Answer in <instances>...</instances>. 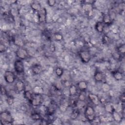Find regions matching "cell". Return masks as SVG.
Returning a JSON list of instances; mask_svg holds the SVG:
<instances>
[{"label":"cell","instance_id":"d6a6232c","mask_svg":"<svg viewBox=\"0 0 125 125\" xmlns=\"http://www.w3.org/2000/svg\"><path fill=\"white\" fill-rule=\"evenodd\" d=\"M46 3L50 7L54 6L56 4V0H49L46 1Z\"/></svg>","mask_w":125,"mask_h":125},{"label":"cell","instance_id":"4fadbf2b","mask_svg":"<svg viewBox=\"0 0 125 125\" xmlns=\"http://www.w3.org/2000/svg\"><path fill=\"white\" fill-rule=\"evenodd\" d=\"M113 78L116 81H121L123 79V73L119 70H115L113 71L112 73Z\"/></svg>","mask_w":125,"mask_h":125},{"label":"cell","instance_id":"7a4b0ae2","mask_svg":"<svg viewBox=\"0 0 125 125\" xmlns=\"http://www.w3.org/2000/svg\"><path fill=\"white\" fill-rule=\"evenodd\" d=\"M84 114L85 118L89 122H93L95 119V111L93 107L91 105L86 106L84 109Z\"/></svg>","mask_w":125,"mask_h":125},{"label":"cell","instance_id":"ac0fdd59","mask_svg":"<svg viewBox=\"0 0 125 125\" xmlns=\"http://www.w3.org/2000/svg\"><path fill=\"white\" fill-rule=\"evenodd\" d=\"M34 92L33 90H26L24 91V98L28 100L29 102L31 101V100H32L33 95L34 94Z\"/></svg>","mask_w":125,"mask_h":125},{"label":"cell","instance_id":"d4e9b609","mask_svg":"<svg viewBox=\"0 0 125 125\" xmlns=\"http://www.w3.org/2000/svg\"><path fill=\"white\" fill-rule=\"evenodd\" d=\"M78 99L81 102H84L86 100L85 91H81L80 93L78 95Z\"/></svg>","mask_w":125,"mask_h":125},{"label":"cell","instance_id":"f1b7e54d","mask_svg":"<svg viewBox=\"0 0 125 125\" xmlns=\"http://www.w3.org/2000/svg\"><path fill=\"white\" fill-rule=\"evenodd\" d=\"M33 91L35 93L37 94H42L43 92L42 88L39 86H36L34 87Z\"/></svg>","mask_w":125,"mask_h":125},{"label":"cell","instance_id":"603a6c76","mask_svg":"<svg viewBox=\"0 0 125 125\" xmlns=\"http://www.w3.org/2000/svg\"><path fill=\"white\" fill-rule=\"evenodd\" d=\"M31 7L33 10L36 11L37 12H38L39 10H40L42 8L41 4L37 2H34L32 3L31 4Z\"/></svg>","mask_w":125,"mask_h":125},{"label":"cell","instance_id":"8992f818","mask_svg":"<svg viewBox=\"0 0 125 125\" xmlns=\"http://www.w3.org/2000/svg\"><path fill=\"white\" fill-rule=\"evenodd\" d=\"M14 67L15 71L18 74H22L24 71V66L21 60H16L14 63Z\"/></svg>","mask_w":125,"mask_h":125},{"label":"cell","instance_id":"5bb4252c","mask_svg":"<svg viewBox=\"0 0 125 125\" xmlns=\"http://www.w3.org/2000/svg\"><path fill=\"white\" fill-rule=\"evenodd\" d=\"M95 29L99 33H103L104 29V24L102 21H98L95 26Z\"/></svg>","mask_w":125,"mask_h":125},{"label":"cell","instance_id":"f546056e","mask_svg":"<svg viewBox=\"0 0 125 125\" xmlns=\"http://www.w3.org/2000/svg\"><path fill=\"white\" fill-rule=\"evenodd\" d=\"M110 42V38L109 37L106 35H104L102 37V42H103V43L106 44L109 43Z\"/></svg>","mask_w":125,"mask_h":125},{"label":"cell","instance_id":"4316f807","mask_svg":"<svg viewBox=\"0 0 125 125\" xmlns=\"http://www.w3.org/2000/svg\"><path fill=\"white\" fill-rule=\"evenodd\" d=\"M31 118L34 121H39L41 119V116L38 113H32L31 115Z\"/></svg>","mask_w":125,"mask_h":125},{"label":"cell","instance_id":"ffe728a7","mask_svg":"<svg viewBox=\"0 0 125 125\" xmlns=\"http://www.w3.org/2000/svg\"><path fill=\"white\" fill-rule=\"evenodd\" d=\"M80 112L79 109H73V110L72 111L71 115H70V118L72 120H76L80 115Z\"/></svg>","mask_w":125,"mask_h":125},{"label":"cell","instance_id":"9a60e30c","mask_svg":"<svg viewBox=\"0 0 125 125\" xmlns=\"http://www.w3.org/2000/svg\"><path fill=\"white\" fill-rule=\"evenodd\" d=\"M111 114L115 121L117 122H120L122 120V116L118 111L114 110Z\"/></svg>","mask_w":125,"mask_h":125},{"label":"cell","instance_id":"484cf974","mask_svg":"<svg viewBox=\"0 0 125 125\" xmlns=\"http://www.w3.org/2000/svg\"><path fill=\"white\" fill-rule=\"evenodd\" d=\"M55 74L58 77H61L63 74V69L61 67H57L55 69Z\"/></svg>","mask_w":125,"mask_h":125},{"label":"cell","instance_id":"5b68a950","mask_svg":"<svg viewBox=\"0 0 125 125\" xmlns=\"http://www.w3.org/2000/svg\"><path fill=\"white\" fill-rule=\"evenodd\" d=\"M3 76L5 82L9 84L13 83L16 79V76L15 73L10 70L6 71L4 72Z\"/></svg>","mask_w":125,"mask_h":125},{"label":"cell","instance_id":"e575fe53","mask_svg":"<svg viewBox=\"0 0 125 125\" xmlns=\"http://www.w3.org/2000/svg\"><path fill=\"white\" fill-rule=\"evenodd\" d=\"M0 91H1V94L3 95H5L7 94V91L6 90V89L5 88V87L4 86H3L2 85H1L0 87Z\"/></svg>","mask_w":125,"mask_h":125},{"label":"cell","instance_id":"cb8c5ba5","mask_svg":"<svg viewBox=\"0 0 125 125\" xmlns=\"http://www.w3.org/2000/svg\"><path fill=\"white\" fill-rule=\"evenodd\" d=\"M13 40L14 42L15 43V44L19 46V47H21V46L23 44V42L21 38H20L18 37H15Z\"/></svg>","mask_w":125,"mask_h":125},{"label":"cell","instance_id":"7402d4cb","mask_svg":"<svg viewBox=\"0 0 125 125\" xmlns=\"http://www.w3.org/2000/svg\"><path fill=\"white\" fill-rule=\"evenodd\" d=\"M105 110L106 111V112L111 114L115 110L114 106L110 104H107L105 105Z\"/></svg>","mask_w":125,"mask_h":125},{"label":"cell","instance_id":"52a82bcc","mask_svg":"<svg viewBox=\"0 0 125 125\" xmlns=\"http://www.w3.org/2000/svg\"><path fill=\"white\" fill-rule=\"evenodd\" d=\"M16 56L20 60H24L28 56L27 51L22 47H19L16 51Z\"/></svg>","mask_w":125,"mask_h":125},{"label":"cell","instance_id":"e0dca14e","mask_svg":"<svg viewBox=\"0 0 125 125\" xmlns=\"http://www.w3.org/2000/svg\"><path fill=\"white\" fill-rule=\"evenodd\" d=\"M32 72L33 73V74H34L35 75H38V74H40L42 72V66L40 65L36 64L32 66Z\"/></svg>","mask_w":125,"mask_h":125},{"label":"cell","instance_id":"2e32d148","mask_svg":"<svg viewBox=\"0 0 125 125\" xmlns=\"http://www.w3.org/2000/svg\"><path fill=\"white\" fill-rule=\"evenodd\" d=\"M112 19L109 14H104L103 17V23L105 25H109L112 23Z\"/></svg>","mask_w":125,"mask_h":125},{"label":"cell","instance_id":"d6986e66","mask_svg":"<svg viewBox=\"0 0 125 125\" xmlns=\"http://www.w3.org/2000/svg\"><path fill=\"white\" fill-rule=\"evenodd\" d=\"M69 91L70 95L71 96H75L77 94L78 88H77V86L72 84L69 87Z\"/></svg>","mask_w":125,"mask_h":125},{"label":"cell","instance_id":"1f68e13d","mask_svg":"<svg viewBox=\"0 0 125 125\" xmlns=\"http://www.w3.org/2000/svg\"><path fill=\"white\" fill-rule=\"evenodd\" d=\"M14 99L11 96H8L7 98V103L9 105H11L14 103Z\"/></svg>","mask_w":125,"mask_h":125},{"label":"cell","instance_id":"6da1fadb","mask_svg":"<svg viewBox=\"0 0 125 125\" xmlns=\"http://www.w3.org/2000/svg\"><path fill=\"white\" fill-rule=\"evenodd\" d=\"M14 122L13 118L8 111H3L0 113V123L2 125H11Z\"/></svg>","mask_w":125,"mask_h":125},{"label":"cell","instance_id":"d590c367","mask_svg":"<svg viewBox=\"0 0 125 125\" xmlns=\"http://www.w3.org/2000/svg\"><path fill=\"white\" fill-rule=\"evenodd\" d=\"M119 99L120 100V101L122 103H124L125 101V93H123L122 94H121V95L119 97Z\"/></svg>","mask_w":125,"mask_h":125},{"label":"cell","instance_id":"3957f363","mask_svg":"<svg viewBox=\"0 0 125 125\" xmlns=\"http://www.w3.org/2000/svg\"><path fill=\"white\" fill-rule=\"evenodd\" d=\"M79 57L81 60V61L84 63H87L91 60V54L87 49H83L79 52Z\"/></svg>","mask_w":125,"mask_h":125},{"label":"cell","instance_id":"44dd1931","mask_svg":"<svg viewBox=\"0 0 125 125\" xmlns=\"http://www.w3.org/2000/svg\"><path fill=\"white\" fill-rule=\"evenodd\" d=\"M117 52L120 55H124L125 53V45L124 43L117 47Z\"/></svg>","mask_w":125,"mask_h":125},{"label":"cell","instance_id":"277c9868","mask_svg":"<svg viewBox=\"0 0 125 125\" xmlns=\"http://www.w3.org/2000/svg\"><path fill=\"white\" fill-rule=\"evenodd\" d=\"M43 102V97L42 94L34 93L33 97L30 102L31 104L35 107L41 105Z\"/></svg>","mask_w":125,"mask_h":125},{"label":"cell","instance_id":"836d02e7","mask_svg":"<svg viewBox=\"0 0 125 125\" xmlns=\"http://www.w3.org/2000/svg\"><path fill=\"white\" fill-rule=\"evenodd\" d=\"M109 88H110L109 86L107 83H104L103 84V89L104 90V91L105 92L108 91H109Z\"/></svg>","mask_w":125,"mask_h":125},{"label":"cell","instance_id":"8fae6325","mask_svg":"<svg viewBox=\"0 0 125 125\" xmlns=\"http://www.w3.org/2000/svg\"><path fill=\"white\" fill-rule=\"evenodd\" d=\"M94 79L96 82H102L104 80L103 73L99 70L96 71L94 74Z\"/></svg>","mask_w":125,"mask_h":125},{"label":"cell","instance_id":"83f0119b","mask_svg":"<svg viewBox=\"0 0 125 125\" xmlns=\"http://www.w3.org/2000/svg\"><path fill=\"white\" fill-rule=\"evenodd\" d=\"M53 36H54V39L57 41H61L63 39V36L62 34L58 32L54 33Z\"/></svg>","mask_w":125,"mask_h":125},{"label":"cell","instance_id":"30bf717a","mask_svg":"<svg viewBox=\"0 0 125 125\" xmlns=\"http://www.w3.org/2000/svg\"><path fill=\"white\" fill-rule=\"evenodd\" d=\"M77 87L81 91H86L87 89V83L85 81H81L77 83Z\"/></svg>","mask_w":125,"mask_h":125},{"label":"cell","instance_id":"ba28073f","mask_svg":"<svg viewBox=\"0 0 125 125\" xmlns=\"http://www.w3.org/2000/svg\"><path fill=\"white\" fill-rule=\"evenodd\" d=\"M37 16L38 21L42 23L46 21L47 17V12L45 8H42L37 12Z\"/></svg>","mask_w":125,"mask_h":125},{"label":"cell","instance_id":"9c48e42d","mask_svg":"<svg viewBox=\"0 0 125 125\" xmlns=\"http://www.w3.org/2000/svg\"><path fill=\"white\" fill-rule=\"evenodd\" d=\"M88 98L93 104L95 105L99 104L100 103V99L97 95L93 93H89L88 95Z\"/></svg>","mask_w":125,"mask_h":125},{"label":"cell","instance_id":"7c38bea8","mask_svg":"<svg viewBox=\"0 0 125 125\" xmlns=\"http://www.w3.org/2000/svg\"><path fill=\"white\" fill-rule=\"evenodd\" d=\"M15 88L19 92L23 91L25 89V85L23 82L21 80L17 81L15 83Z\"/></svg>","mask_w":125,"mask_h":125},{"label":"cell","instance_id":"4dcf8cb0","mask_svg":"<svg viewBox=\"0 0 125 125\" xmlns=\"http://www.w3.org/2000/svg\"><path fill=\"white\" fill-rule=\"evenodd\" d=\"M6 49H7L6 46L4 43L1 42L0 44V53H2V52H4V51H5Z\"/></svg>","mask_w":125,"mask_h":125}]
</instances>
